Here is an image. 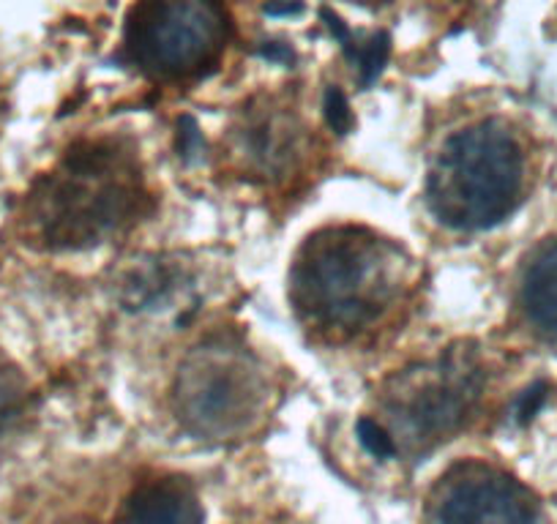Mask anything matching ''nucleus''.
Returning <instances> with one entry per match:
<instances>
[{"label":"nucleus","mask_w":557,"mask_h":524,"mask_svg":"<svg viewBox=\"0 0 557 524\" xmlns=\"http://www.w3.org/2000/svg\"><path fill=\"white\" fill-rule=\"evenodd\" d=\"M407 262L394 244L367 229H325L298 254L293 301L314 328L358 334L405 292Z\"/></svg>","instance_id":"f257e3e1"},{"label":"nucleus","mask_w":557,"mask_h":524,"mask_svg":"<svg viewBox=\"0 0 557 524\" xmlns=\"http://www.w3.org/2000/svg\"><path fill=\"white\" fill-rule=\"evenodd\" d=\"M20 402H23L20 377L14 374V369H9L7 363H0V421L12 419L20 410Z\"/></svg>","instance_id":"f8f14e48"},{"label":"nucleus","mask_w":557,"mask_h":524,"mask_svg":"<svg viewBox=\"0 0 557 524\" xmlns=\"http://www.w3.org/2000/svg\"><path fill=\"white\" fill-rule=\"evenodd\" d=\"M265 12L273 14V17H285V14H298L301 12V3H287V0H271L265 3Z\"/></svg>","instance_id":"dca6fc26"},{"label":"nucleus","mask_w":557,"mask_h":524,"mask_svg":"<svg viewBox=\"0 0 557 524\" xmlns=\"http://www.w3.org/2000/svg\"><path fill=\"white\" fill-rule=\"evenodd\" d=\"M388 52H391V41L385 34H374L372 39L358 45L356 61L352 63L358 66V74H361L363 85L374 83V79L383 74L385 63H388Z\"/></svg>","instance_id":"9d476101"},{"label":"nucleus","mask_w":557,"mask_h":524,"mask_svg":"<svg viewBox=\"0 0 557 524\" xmlns=\"http://www.w3.org/2000/svg\"><path fill=\"white\" fill-rule=\"evenodd\" d=\"M481 394V372L465 350L443 352L437 361L407 369L388 385L385 432L399 451H424L465 426Z\"/></svg>","instance_id":"20e7f679"},{"label":"nucleus","mask_w":557,"mask_h":524,"mask_svg":"<svg viewBox=\"0 0 557 524\" xmlns=\"http://www.w3.org/2000/svg\"><path fill=\"white\" fill-rule=\"evenodd\" d=\"M546 402V383H535L524 390L517 402V421H530L541 410V404Z\"/></svg>","instance_id":"4468645a"},{"label":"nucleus","mask_w":557,"mask_h":524,"mask_svg":"<svg viewBox=\"0 0 557 524\" xmlns=\"http://www.w3.org/2000/svg\"><path fill=\"white\" fill-rule=\"evenodd\" d=\"M522 309L539 334L557 339V238L541 246L522 276Z\"/></svg>","instance_id":"1a4fd4ad"},{"label":"nucleus","mask_w":557,"mask_h":524,"mask_svg":"<svg viewBox=\"0 0 557 524\" xmlns=\"http://www.w3.org/2000/svg\"><path fill=\"white\" fill-rule=\"evenodd\" d=\"M115 524H202V508L186 481L159 478L134 489Z\"/></svg>","instance_id":"6e6552de"},{"label":"nucleus","mask_w":557,"mask_h":524,"mask_svg":"<svg viewBox=\"0 0 557 524\" xmlns=\"http://www.w3.org/2000/svg\"><path fill=\"white\" fill-rule=\"evenodd\" d=\"M358 437H361L363 448H367L374 459L396 457L394 440H391V435L385 432V426L380 424V421H374V419L358 421Z\"/></svg>","instance_id":"9b49d317"},{"label":"nucleus","mask_w":557,"mask_h":524,"mask_svg":"<svg viewBox=\"0 0 557 524\" xmlns=\"http://www.w3.org/2000/svg\"><path fill=\"white\" fill-rule=\"evenodd\" d=\"M265 402V383L249 352L230 345L197 347L181 366L175 408L186 429L206 440H233Z\"/></svg>","instance_id":"39448f33"},{"label":"nucleus","mask_w":557,"mask_h":524,"mask_svg":"<svg viewBox=\"0 0 557 524\" xmlns=\"http://www.w3.org/2000/svg\"><path fill=\"white\" fill-rule=\"evenodd\" d=\"M260 52L265 58H273V61H282V63H293V58H296L287 45H265Z\"/></svg>","instance_id":"f3484780"},{"label":"nucleus","mask_w":557,"mask_h":524,"mask_svg":"<svg viewBox=\"0 0 557 524\" xmlns=\"http://www.w3.org/2000/svg\"><path fill=\"white\" fill-rule=\"evenodd\" d=\"M325 117H329L331 128L339 132V135H345L347 128H350V104H347L345 93L339 88H329V93H325Z\"/></svg>","instance_id":"ddd939ff"},{"label":"nucleus","mask_w":557,"mask_h":524,"mask_svg":"<svg viewBox=\"0 0 557 524\" xmlns=\"http://www.w3.org/2000/svg\"><path fill=\"white\" fill-rule=\"evenodd\" d=\"M143 205L132 157L110 146H85L28 197V222L50 249H90L126 227Z\"/></svg>","instance_id":"f03ea898"},{"label":"nucleus","mask_w":557,"mask_h":524,"mask_svg":"<svg viewBox=\"0 0 557 524\" xmlns=\"http://www.w3.org/2000/svg\"><path fill=\"white\" fill-rule=\"evenodd\" d=\"M178 148L184 157H197L202 151V135L191 117H184L178 128Z\"/></svg>","instance_id":"2eb2a0df"},{"label":"nucleus","mask_w":557,"mask_h":524,"mask_svg":"<svg viewBox=\"0 0 557 524\" xmlns=\"http://www.w3.org/2000/svg\"><path fill=\"white\" fill-rule=\"evenodd\" d=\"M533 491L481 462L454 467L430 497V524H539Z\"/></svg>","instance_id":"0eeeda50"},{"label":"nucleus","mask_w":557,"mask_h":524,"mask_svg":"<svg viewBox=\"0 0 557 524\" xmlns=\"http://www.w3.org/2000/svg\"><path fill=\"white\" fill-rule=\"evenodd\" d=\"M224 14L219 0H143L126 30L137 66L162 77H186L222 50Z\"/></svg>","instance_id":"423d86ee"},{"label":"nucleus","mask_w":557,"mask_h":524,"mask_svg":"<svg viewBox=\"0 0 557 524\" xmlns=\"http://www.w3.org/2000/svg\"><path fill=\"white\" fill-rule=\"evenodd\" d=\"M524 189V153L500 121H481L448 137L426 184L430 211L462 233L490 229L517 211Z\"/></svg>","instance_id":"7ed1b4c3"}]
</instances>
